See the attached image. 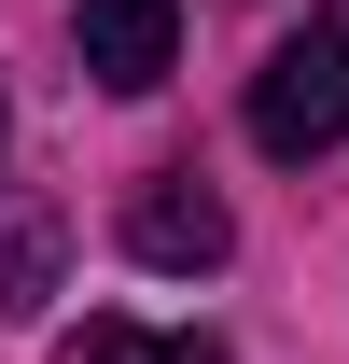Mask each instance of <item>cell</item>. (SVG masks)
Segmentation results:
<instances>
[{
  "label": "cell",
  "instance_id": "cell-6",
  "mask_svg": "<svg viewBox=\"0 0 349 364\" xmlns=\"http://www.w3.org/2000/svg\"><path fill=\"white\" fill-rule=\"evenodd\" d=\"M0 140H14V112H0Z\"/></svg>",
  "mask_w": 349,
  "mask_h": 364
},
{
  "label": "cell",
  "instance_id": "cell-1",
  "mask_svg": "<svg viewBox=\"0 0 349 364\" xmlns=\"http://www.w3.org/2000/svg\"><path fill=\"white\" fill-rule=\"evenodd\" d=\"M349 140V0H321L294 43L252 70V154L307 168V154H336Z\"/></svg>",
  "mask_w": 349,
  "mask_h": 364
},
{
  "label": "cell",
  "instance_id": "cell-4",
  "mask_svg": "<svg viewBox=\"0 0 349 364\" xmlns=\"http://www.w3.org/2000/svg\"><path fill=\"white\" fill-rule=\"evenodd\" d=\"M70 364H223V336L196 322V336H154V322H84L70 336Z\"/></svg>",
  "mask_w": 349,
  "mask_h": 364
},
{
  "label": "cell",
  "instance_id": "cell-5",
  "mask_svg": "<svg viewBox=\"0 0 349 364\" xmlns=\"http://www.w3.org/2000/svg\"><path fill=\"white\" fill-rule=\"evenodd\" d=\"M56 294V210H28V225H0V322H28Z\"/></svg>",
  "mask_w": 349,
  "mask_h": 364
},
{
  "label": "cell",
  "instance_id": "cell-2",
  "mask_svg": "<svg viewBox=\"0 0 349 364\" xmlns=\"http://www.w3.org/2000/svg\"><path fill=\"white\" fill-rule=\"evenodd\" d=\"M126 252H140V267H168V280H210L223 252H238V210H223L196 168H154V182L126 196Z\"/></svg>",
  "mask_w": 349,
  "mask_h": 364
},
{
  "label": "cell",
  "instance_id": "cell-3",
  "mask_svg": "<svg viewBox=\"0 0 349 364\" xmlns=\"http://www.w3.org/2000/svg\"><path fill=\"white\" fill-rule=\"evenodd\" d=\"M70 56L112 98H154L182 70V0H70Z\"/></svg>",
  "mask_w": 349,
  "mask_h": 364
}]
</instances>
